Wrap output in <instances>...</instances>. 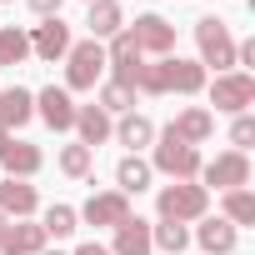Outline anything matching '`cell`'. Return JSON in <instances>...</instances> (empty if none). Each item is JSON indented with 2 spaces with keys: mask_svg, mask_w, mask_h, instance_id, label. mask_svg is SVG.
I'll use <instances>...</instances> for the list:
<instances>
[{
  "mask_svg": "<svg viewBox=\"0 0 255 255\" xmlns=\"http://www.w3.org/2000/svg\"><path fill=\"white\" fill-rule=\"evenodd\" d=\"M200 95L205 90V65L200 60H180V55H160L150 65H140L135 95Z\"/></svg>",
  "mask_w": 255,
  "mask_h": 255,
  "instance_id": "obj_1",
  "label": "cell"
},
{
  "mask_svg": "<svg viewBox=\"0 0 255 255\" xmlns=\"http://www.w3.org/2000/svg\"><path fill=\"white\" fill-rule=\"evenodd\" d=\"M155 155H150V170H160V175H170V180H195L200 175V145H185L175 130H170V125H165V130H155Z\"/></svg>",
  "mask_w": 255,
  "mask_h": 255,
  "instance_id": "obj_2",
  "label": "cell"
},
{
  "mask_svg": "<svg viewBox=\"0 0 255 255\" xmlns=\"http://www.w3.org/2000/svg\"><path fill=\"white\" fill-rule=\"evenodd\" d=\"M205 205H210V190H205V185H195V180L160 185V195H155V210H160V220H170V225L205 220Z\"/></svg>",
  "mask_w": 255,
  "mask_h": 255,
  "instance_id": "obj_3",
  "label": "cell"
},
{
  "mask_svg": "<svg viewBox=\"0 0 255 255\" xmlns=\"http://www.w3.org/2000/svg\"><path fill=\"white\" fill-rule=\"evenodd\" d=\"M105 75V45L100 40H75L70 55H65V90H95Z\"/></svg>",
  "mask_w": 255,
  "mask_h": 255,
  "instance_id": "obj_4",
  "label": "cell"
},
{
  "mask_svg": "<svg viewBox=\"0 0 255 255\" xmlns=\"http://www.w3.org/2000/svg\"><path fill=\"white\" fill-rule=\"evenodd\" d=\"M205 90H210V105L225 115H245L255 105V75L250 70H225V75L205 80Z\"/></svg>",
  "mask_w": 255,
  "mask_h": 255,
  "instance_id": "obj_5",
  "label": "cell"
},
{
  "mask_svg": "<svg viewBox=\"0 0 255 255\" xmlns=\"http://www.w3.org/2000/svg\"><path fill=\"white\" fill-rule=\"evenodd\" d=\"M195 45H200V65H215L220 75L235 65V35L225 20H215V15L195 20Z\"/></svg>",
  "mask_w": 255,
  "mask_h": 255,
  "instance_id": "obj_6",
  "label": "cell"
},
{
  "mask_svg": "<svg viewBox=\"0 0 255 255\" xmlns=\"http://www.w3.org/2000/svg\"><path fill=\"white\" fill-rule=\"evenodd\" d=\"M205 190H245L250 185V155L245 150H220L210 165H200V175H195Z\"/></svg>",
  "mask_w": 255,
  "mask_h": 255,
  "instance_id": "obj_7",
  "label": "cell"
},
{
  "mask_svg": "<svg viewBox=\"0 0 255 255\" xmlns=\"http://www.w3.org/2000/svg\"><path fill=\"white\" fill-rule=\"evenodd\" d=\"M70 45H75V35H70V25L60 20V15H50V20H40L35 30H30V55H40V60H65L70 55Z\"/></svg>",
  "mask_w": 255,
  "mask_h": 255,
  "instance_id": "obj_8",
  "label": "cell"
},
{
  "mask_svg": "<svg viewBox=\"0 0 255 255\" xmlns=\"http://www.w3.org/2000/svg\"><path fill=\"white\" fill-rule=\"evenodd\" d=\"M75 215H80L85 225H105V230H115L125 215H130V195H120V190H95Z\"/></svg>",
  "mask_w": 255,
  "mask_h": 255,
  "instance_id": "obj_9",
  "label": "cell"
},
{
  "mask_svg": "<svg viewBox=\"0 0 255 255\" xmlns=\"http://www.w3.org/2000/svg\"><path fill=\"white\" fill-rule=\"evenodd\" d=\"M130 40L140 45V55H170L175 50V25L165 15H140L130 25Z\"/></svg>",
  "mask_w": 255,
  "mask_h": 255,
  "instance_id": "obj_10",
  "label": "cell"
},
{
  "mask_svg": "<svg viewBox=\"0 0 255 255\" xmlns=\"http://www.w3.org/2000/svg\"><path fill=\"white\" fill-rule=\"evenodd\" d=\"M35 115L50 125V130H75V100L65 85H45L35 95Z\"/></svg>",
  "mask_w": 255,
  "mask_h": 255,
  "instance_id": "obj_11",
  "label": "cell"
},
{
  "mask_svg": "<svg viewBox=\"0 0 255 255\" xmlns=\"http://www.w3.org/2000/svg\"><path fill=\"white\" fill-rule=\"evenodd\" d=\"M40 210V190L30 185V180H0V215L5 220H30Z\"/></svg>",
  "mask_w": 255,
  "mask_h": 255,
  "instance_id": "obj_12",
  "label": "cell"
},
{
  "mask_svg": "<svg viewBox=\"0 0 255 255\" xmlns=\"http://www.w3.org/2000/svg\"><path fill=\"white\" fill-rule=\"evenodd\" d=\"M0 165H5V175H10V180H30V175L45 165V155H40V145H30V140H15V135H10V145L0 150Z\"/></svg>",
  "mask_w": 255,
  "mask_h": 255,
  "instance_id": "obj_13",
  "label": "cell"
},
{
  "mask_svg": "<svg viewBox=\"0 0 255 255\" xmlns=\"http://www.w3.org/2000/svg\"><path fill=\"white\" fill-rule=\"evenodd\" d=\"M195 240H200V250H205V255H235V245H240V230H235L230 220L210 215V220H200V225H195Z\"/></svg>",
  "mask_w": 255,
  "mask_h": 255,
  "instance_id": "obj_14",
  "label": "cell"
},
{
  "mask_svg": "<svg viewBox=\"0 0 255 255\" xmlns=\"http://www.w3.org/2000/svg\"><path fill=\"white\" fill-rule=\"evenodd\" d=\"M155 245H150V220H140V215H125L120 225H115V245H110V255H150Z\"/></svg>",
  "mask_w": 255,
  "mask_h": 255,
  "instance_id": "obj_15",
  "label": "cell"
},
{
  "mask_svg": "<svg viewBox=\"0 0 255 255\" xmlns=\"http://www.w3.org/2000/svg\"><path fill=\"white\" fill-rule=\"evenodd\" d=\"M30 115H35V95L25 85H5L0 90V130H20Z\"/></svg>",
  "mask_w": 255,
  "mask_h": 255,
  "instance_id": "obj_16",
  "label": "cell"
},
{
  "mask_svg": "<svg viewBox=\"0 0 255 255\" xmlns=\"http://www.w3.org/2000/svg\"><path fill=\"white\" fill-rule=\"evenodd\" d=\"M75 130H80V145H105L115 135V120L100 110V105H75Z\"/></svg>",
  "mask_w": 255,
  "mask_h": 255,
  "instance_id": "obj_17",
  "label": "cell"
},
{
  "mask_svg": "<svg viewBox=\"0 0 255 255\" xmlns=\"http://www.w3.org/2000/svg\"><path fill=\"white\" fill-rule=\"evenodd\" d=\"M115 140L130 150V155H140L145 145H155V120H150V115H135V110L120 115V120H115Z\"/></svg>",
  "mask_w": 255,
  "mask_h": 255,
  "instance_id": "obj_18",
  "label": "cell"
},
{
  "mask_svg": "<svg viewBox=\"0 0 255 255\" xmlns=\"http://www.w3.org/2000/svg\"><path fill=\"white\" fill-rule=\"evenodd\" d=\"M40 250H45V230L30 220H15L0 235V255H40Z\"/></svg>",
  "mask_w": 255,
  "mask_h": 255,
  "instance_id": "obj_19",
  "label": "cell"
},
{
  "mask_svg": "<svg viewBox=\"0 0 255 255\" xmlns=\"http://www.w3.org/2000/svg\"><path fill=\"white\" fill-rule=\"evenodd\" d=\"M85 25H90V40H110L125 30V15H120V0H90L85 10Z\"/></svg>",
  "mask_w": 255,
  "mask_h": 255,
  "instance_id": "obj_20",
  "label": "cell"
},
{
  "mask_svg": "<svg viewBox=\"0 0 255 255\" xmlns=\"http://www.w3.org/2000/svg\"><path fill=\"white\" fill-rule=\"evenodd\" d=\"M170 130H175L185 145H200V140H210V130H215V115H210L205 105H190V110H180V115L170 120Z\"/></svg>",
  "mask_w": 255,
  "mask_h": 255,
  "instance_id": "obj_21",
  "label": "cell"
},
{
  "mask_svg": "<svg viewBox=\"0 0 255 255\" xmlns=\"http://www.w3.org/2000/svg\"><path fill=\"white\" fill-rule=\"evenodd\" d=\"M150 160H140V155H125L120 165H115V190L120 195H140V190H150Z\"/></svg>",
  "mask_w": 255,
  "mask_h": 255,
  "instance_id": "obj_22",
  "label": "cell"
},
{
  "mask_svg": "<svg viewBox=\"0 0 255 255\" xmlns=\"http://www.w3.org/2000/svg\"><path fill=\"white\" fill-rule=\"evenodd\" d=\"M220 220H230V225H255V195H250V185L245 190H225L220 195Z\"/></svg>",
  "mask_w": 255,
  "mask_h": 255,
  "instance_id": "obj_23",
  "label": "cell"
},
{
  "mask_svg": "<svg viewBox=\"0 0 255 255\" xmlns=\"http://www.w3.org/2000/svg\"><path fill=\"white\" fill-rule=\"evenodd\" d=\"M20 60H30V30L0 25V65H20Z\"/></svg>",
  "mask_w": 255,
  "mask_h": 255,
  "instance_id": "obj_24",
  "label": "cell"
},
{
  "mask_svg": "<svg viewBox=\"0 0 255 255\" xmlns=\"http://www.w3.org/2000/svg\"><path fill=\"white\" fill-rule=\"evenodd\" d=\"M55 165H60V175H70V180H90V165H95V150L75 140V145H65V150H60V160H55Z\"/></svg>",
  "mask_w": 255,
  "mask_h": 255,
  "instance_id": "obj_25",
  "label": "cell"
},
{
  "mask_svg": "<svg viewBox=\"0 0 255 255\" xmlns=\"http://www.w3.org/2000/svg\"><path fill=\"white\" fill-rule=\"evenodd\" d=\"M40 230H45V240H65V235H75V230H80L75 205H50L45 220H40Z\"/></svg>",
  "mask_w": 255,
  "mask_h": 255,
  "instance_id": "obj_26",
  "label": "cell"
},
{
  "mask_svg": "<svg viewBox=\"0 0 255 255\" xmlns=\"http://www.w3.org/2000/svg\"><path fill=\"white\" fill-rule=\"evenodd\" d=\"M150 245H155V250H165V255H180V250L190 245V230H185V225L160 220V225H150Z\"/></svg>",
  "mask_w": 255,
  "mask_h": 255,
  "instance_id": "obj_27",
  "label": "cell"
},
{
  "mask_svg": "<svg viewBox=\"0 0 255 255\" xmlns=\"http://www.w3.org/2000/svg\"><path fill=\"white\" fill-rule=\"evenodd\" d=\"M100 110H105V115H130V110H135V90L105 80V85H100Z\"/></svg>",
  "mask_w": 255,
  "mask_h": 255,
  "instance_id": "obj_28",
  "label": "cell"
},
{
  "mask_svg": "<svg viewBox=\"0 0 255 255\" xmlns=\"http://www.w3.org/2000/svg\"><path fill=\"white\" fill-rule=\"evenodd\" d=\"M255 145V120H250V110L245 115H235V125H230V150H250Z\"/></svg>",
  "mask_w": 255,
  "mask_h": 255,
  "instance_id": "obj_29",
  "label": "cell"
},
{
  "mask_svg": "<svg viewBox=\"0 0 255 255\" xmlns=\"http://www.w3.org/2000/svg\"><path fill=\"white\" fill-rule=\"evenodd\" d=\"M25 5H30L40 20H50V15H60V5H65V0H25Z\"/></svg>",
  "mask_w": 255,
  "mask_h": 255,
  "instance_id": "obj_30",
  "label": "cell"
},
{
  "mask_svg": "<svg viewBox=\"0 0 255 255\" xmlns=\"http://www.w3.org/2000/svg\"><path fill=\"white\" fill-rule=\"evenodd\" d=\"M75 255H110V250H105V245H95V240H85V245H80Z\"/></svg>",
  "mask_w": 255,
  "mask_h": 255,
  "instance_id": "obj_31",
  "label": "cell"
},
{
  "mask_svg": "<svg viewBox=\"0 0 255 255\" xmlns=\"http://www.w3.org/2000/svg\"><path fill=\"white\" fill-rule=\"evenodd\" d=\"M5 145H10V130H0V150H5Z\"/></svg>",
  "mask_w": 255,
  "mask_h": 255,
  "instance_id": "obj_32",
  "label": "cell"
},
{
  "mask_svg": "<svg viewBox=\"0 0 255 255\" xmlns=\"http://www.w3.org/2000/svg\"><path fill=\"white\" fill-rule=\"evenodd\" d=\"M5 225H10V220H5V215H0V235H5Z\"/></svg>",
  "mask_w": 255,
  "mask_h": 255,
  "instance_id": "obj_33",
  "label": "cell"
},
{
  "mask_svg": "<svg viewBox=\"0 0 255 255\" xmlns=\"http://www.w3.org/2000/svg\"><path fill=\"white\" fill-rule=\"evenodd\" d=\"M40 255H60V250H40Z\"/></svg>",
  "mask_w": 255,
  "mask_h": 255,
  "instance_id": "obj_34",
  "label": "cell"
},
{
  "mask_svg": "<svg viewBox=\"0 0 255 255\" xmlns=\"http://www.w3.org/2000/svg\"><path fill=\"white\" fill-rule=\"evenodd\" d=\"M85 5H90V0H85Z\"/></svg>",
  "mask_w": 255,
  "mask_h": 255,
  "instance_id": "obj_35",
  "label": "cell"
}]
</instances>
